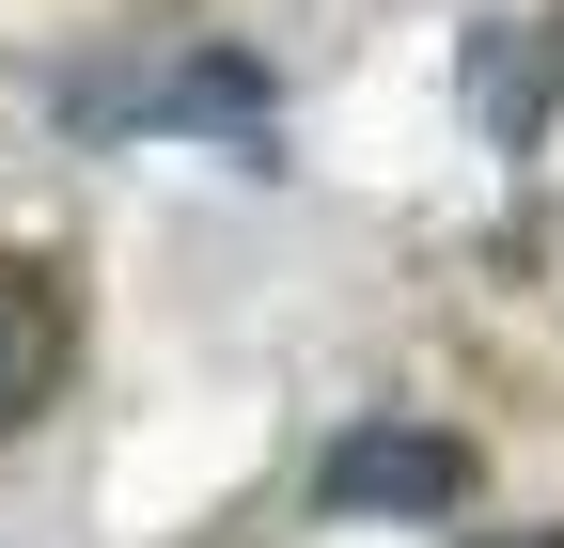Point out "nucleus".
I'll return each instance as SVG.
<instances>
[{
    "mask_svg": "<svg viewBox=\"0 0 564 548\" xmlns=\"http://www.w3.org/2000/svg\"><path fill=\"white\" fill-rule=\"evenodd\" d=\"M95 110H110V125H204V142H236V157H267V125H282V95H267V63H251V47L141 63V79H110Z\"/></svg>",
    "mask_w": 564,
    "mask_h": 548,
    "instance_id": "2",
    "label": "nucleus"
},
{
    "mask_svg": "<svg viewBox=\"0 0 564 548\" xmlns=\"http://www.w3.org/2000/svg\"><path fill=\"white\" fill-rule=\"evenodd\" d=\"M47 376H63V266L0 251V439L47 407Z\"/></svg>",
    "mask_w": 564,
    "mask_h": 548,
    "instance_id": "3",
    "label": "nucleus"
},
{
    "mask_svg": "<svg viewBox=\"0 0 564 548\" xmlns=\"http://www.w3.org/2000/svg\"><path fill=\"white\" fill-rule=\"evenodd\" d=\"M549 548H564V533H549Z\"/></svg>",
    "mask_w": 564,
    "mask_h": 548,
    "instance_id": "4",
    "label": "nucleus"
},
{
    "mask_svg": "<svg viewBox=\"0 0 564 548\" xmlns=\"http://www.w3.org/2000/svg\"><path fill=\"white\" fill-rule=\"evenodd\" d=\"M314 502L329 517H455L470 502V439H440V424H345L329 470H314Z\"/></svg>",
    "mask_w": 564,
    "mask_h": 548,
    "instance_id": "1",
    "label": "nucleus"
}]
</instances>
